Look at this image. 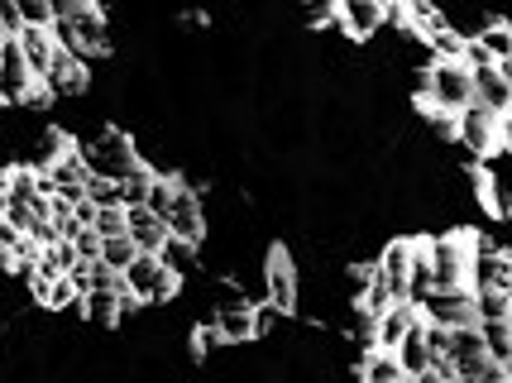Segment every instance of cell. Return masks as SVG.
Wrapping results in <instances>:
<instances>
[{"instance_id":"cell-1","label":"cell","mask_w":512,"mask_h":383,"mask_svg":"<svg viewBox=\"0 0 512 383\" xmlns=\"http://www.w3.org/2000/svg\"><path fill=\"white\" fill-rule=\"evenodd\" d=\"M417 101L436 125H450V115L469 101V63L465 58H431L417 72Z\"/></svg>"},{"instance_id":"cell-2","label":"cell","mask_w":512,"mask_h":383,"mask_svg":"<svg viewBox=\"0 0 512 383\" xmlns=\"http://www.w3.org/2000/svg\"><path fill=\"white\" fill-rule=\"evenodd\" d=\"M450 139L479 163V158L498 154V149L508 144V115L489 111V106H479V101H465L460 111L450 115Z\"/></svg>"},{"instance_id":"cell-3","label":"cell","mask_w":512,"mask_h":383,"mask_svg":"<svg viewBox=\"0 0 512 383\" xmlns=\"http://www.w3.org/2000/svg\"><path fill=\"white\" fill-rule=\"evenodd\" d=\"M77 154H82L87 178H111V182H120L134 163L144 158V154H139V144H134L125 130H115V125H101L96 135L77 139Z\"/></svg>"},{"instance_id":"cell-4","label":"cell","mask_w":512,"mask_h":383,"mask_svg":"<svg viewBox=\"0 0 512 383\" xmlns=\"http://www.w3.org/2000/svg\"><path fill=\"white\" fill-rule=\"evenodd\" d=\"M446 360H450V379L455 383H508V364H493L484 355V340H479V326L465 321V326H450L446 340Z\"/></svg>"},{"instance_id":"cell-5","label":"cell","mask_w":512,"mask_h":383,"mask_svg":"<svg viewBox=\"0 0 512 383\" xmlns=\"http://www.w3.org/2000/svg\"><path fill=\"white\" fill-rule=\"evenodd\" d=\"M53 44L72 48L77 58H106L111 53V20H106V10L101 5H82L77 15H67V20H53Z\"/></svg>"},{"instance_id":"cell-6","label":"cell","mask_w":512,"mask_h":383,"mask_svg":"<svg viewBox=\"0 0 512 383\" xmlns=\"http://www.w3.org/2000/svg\"><path fill=\"white\" fill-rule=\"evenodd\" d=\"M178 288L182 283L158 264V254H144V249L120 269V293H130L139 307H163V302L178 297Z\"/></svg>"},{"instance_id":"cell-7","label":"cell","mask_w":512,"mask_h":383,"mask_svg":"<svg viewBox=\"0 0 512 383\" xmlns=\"http://www.w3.org/2000/svg\"><path fill=\"white\" fill-rule=\"evenodd\" d=\"M48 91L39 87V77L29 72V63H24L20 44H15V34L0 44V106L5 111H15V106H44Z\"/></svg>"},{"instance_id":"cell-8","label":"cell","mask_w":512,"mask_h":383,"mask_svg":"<svg viewBox=\"0 0 512 383\" xmlns=\"http://www.w3.org/2000/svg\"><path fill=\"white\" fill-rule=\"evenodd\" d=\"M259 278H264V302H273L283 316L297 312V302H302V278H297V259H292V249L268 245Z\"/></svg>"},{"instance_id":"cell-9","label":"cell","mask_w":512,"mask_h":383,"mask_svg":"<svg viewBox=\"0 0 512 383\" xmlns=\"http://www.w3.org/2000/svg\"><path fill=\"white\" fill-rule=\"evenodd\" d=\"M163 221H168V235H182V240H197L201 245V240L211 235V226H206V192H197V182L178 178Z\"/></svg>"},{"instance_id":"cell-10","label":"cell","mask_w":512,"mask_h":383,"mask_svg":"<svg viewBox=\"0 0 512 383\" xmlns=\"http://www.w3.org/2000/svg\"><path fill=\"white\" fill-rule=\"evenodd\" d=\"M469 101L508 115L512 111V63H493V58L469 63Z\"/></svg>"},{"instance_id":"cell-11","label":"cell","mask_w":512,"mask_h":383,"mask_svg":"<svg viewBox=\"0 0 512 383\" xmlns=\"http://www.w3.org/2000/svg\"><path fill=\"white\" fill-rule=\"evenodd\" d=\"M39 87L48 91V101H67V96H82L91 87V63L87 58H77L72 48H53V63H48L44 82Z\"/></svg>"},{"instance_id":"cell-12","label":"cell","mask_w":512,"mask_h":383,"mask_svg":"<svg viewBox=\"0 0 512 383\" xmlns=\"http://www.w3.org/2000/svg\"><path fill=\"white\" fill-rule=\"evenodd\" d=\"M216 331H221L225 345H254V302L249 297H230V302H216Z\"/></svg>"},{"instance_id":"cell-13","label":"cell","mask_w":512,"mask_h":383,"mask_svg":"<svg viewBox=\"0 0 512 383\" xmlns=\"http://www.w3.org/2000/svg\"><path fill=\"white\" fill-rule=\"evenodd\" d=\"M407 264H412V240H407V235H402V240H388V245L379 249V259H374V269H379V278L388 283L393 302H407Z\"/></svg>"},{"instance_id":"cell-14","label":"cell","mask_w":512,"mask_h":383,"mask_svg":"<svg viewBox=\"0 0 512 383\" xmlns=\"http://www.w3.org/2000/svg\"><path fill=\"white\" fill-rule=\"evenodd\" d=\"M154 254H158V264H163V269L173 273L178 283H192V278L201 273V245H197V240H182V235H168V240H163V245H158Z\"/></svg>"},{"instance_id":"cell-15","label":"cell","mask_w":512,"mask_h":383,"mask_svg":"<svg viewBox=\"0 0 512 383\" xmlns=\"http://www.w3.org/2000/svg\"><path fill=\"white\" fill-rule=\"evenodd\" d=\"M125 235L134 240V249L154 254V249L168 240V221H163V216H154L149 206H125Z\"/></svg>"},{"instance_id":"cell-16","label":"cell","mask_w":512,"mask_h":383,"mask_svg":"<svg viewBox=\"0 0 512 383\" xmlns=\"http://www.w3.org/2000/svg\"><path fill=\"white\" fill-rule=\"evenodd\" d=\"M15 44H20V53H24V63H29V72L44 82V72H48V63H53V29L48 24H24L20 34H15Z\"/></svg>"},{"instance_id":"cell-17","label":"cell","mask_w":512,"mask_h":383,"mask_svg":"<svg viewBox=\"0 0 512 383\" xmlns=\"http://www.w3.org/2000/svg\"><path fill=\"white\" fill-rule=\"evenodd\" d=\"M393 355H398L402 364V379H412V383H426V336H422V316L402 331V340L393 345Z\"/></svg>"},{"instance_id":"cell-18","label":"cell","mask_w":512,"mask_h":383,"mask_svg":"<svg viewBox=\"0 0 512 383\" xmlns=\"http://www.w3.org/2000/svg\"><path fill=\"white\" fill-rule=\"evenodd\" d=\"M469 39L484 48V58H493V63H512V24L503 20V15H489Z\"/></svg>"},{"instance_id":"cell-19","label":"cell","mask_w":512,"mask_h":383,"mask_svg":"<svg viewBox=\"0 0 512 383\" xmlns=\"http://www.w3.org/2000/svg\"><path fill=\"white\" fill-rule=\"evenodd\" d=\"M359 379L364 383H407L402 379V364L393 350H379V345H364L359 350Z\"/></svg>"},{"instance_id":"cell-20","label":"cell","mask_w":512,"mask_h":383,"mask_svg":"<svg viewBox=\"0 0 512 383\" xmlns=\"http://www.w3.org/2000/svg\"><path fill=\"white\" fill-rule=\"evenodd\" d=\"M469 307H474V321H508L512 293L508 288H469Z\"/></svg>"},{"instance_id":"cell-21","label":"cell","mask_w":512,"mask_h":383,"mask_svg":"<svg viewBox=\"0 0 512 383\" xmlns=\"http://www.w3.org/2000/svg\"><path fill=\"white\" fill-rule=\"evenodd\" d=\"M474 326H479V340H484V355L493 364L512 369V316L508 321H474Z\"/></svg>"},{"instance_id":"cell-22","label":"cell","mask_w":512,"mask_h":383,"mask_svg":"<svg viewBox=\"0 0 512 383\" xmlns=\"http://www.w3.org/2000/svg\"><path fill=\"white\" fill-rule=\"evenodd\" d=\"M134 254H139V249H134V240L120 230V235H101V254H96V259H101L106 269H125Z\"/></svg>"},{"instance_id":"cell-23","label":"cell","mask_w":512,"mask_h":383,"mask_svg":"<svg viewBox=\"0 0 512 383\" xmlns=\"http://www.w3.org/2000/svg\"><path fill=\"white\" fill-rule=\"evenodd\" d=\"M91 230H96V235H120V230H125V206H96V211H91Z\"/></svg>"},{"instance_id":"cell-24","label":"cell","mask_w":512,"mask_h":383,"mask_svg":"<svg viewBox=\"0 0 512 383\" xmlns=\"http://www.w3.org/2000/svg\"><path fill=\"white\" fill-rule=\"evenodd\" d=\"M192 345H197V355H216V350H225L221 331H216V321H201L197 331H192Z\"/></svg>"},{"instance_id":"cell-25","label":"cell","mask_w":512,"mask_h":383,"mask_svg":"<svg viewBox=\"0 0 512 383\" xmlns=\"http://www.w3.org/2000/svg\"><path fill=\"white\" fill-rule=\"evenodd\" d=\"M15 10H20L24 24H53V15H48V0H15Z\"/></svg>"},{"instance_id":"cell-26","label":"cell","mask_w":512,"mask_h":383,"mask_svg":"<svg viewBox=\"0 0 512 383\" xmlns=\"http://www.w3.org/2000/svg\"><path fill=\"white\" fill-rule=\"evenodd\" d=\"M82 5H101V0H48V15H53V20H67V15H77Z\"/></svg>"},{"instance_id":"cell-27","label":"cell","mask_w":512,"mask_h":383,"mask_svg":"<svg viewBox=\"0 0 512 383\" xmlns=\"http://www.w3.org/2000/svg\"><path fill=\"white\" fill-rule=\"evenodd\" d=\"M5 39H10V34H5V24H0V44H5Z\"/></svg>"}]
</instances>
